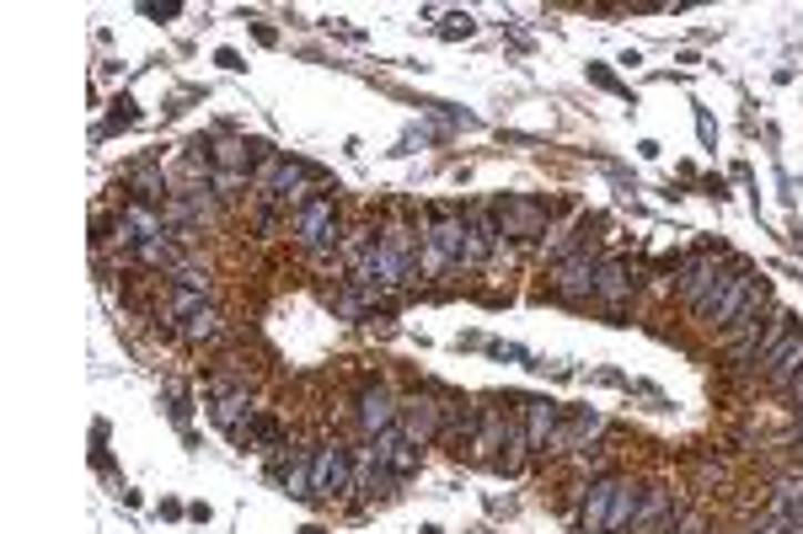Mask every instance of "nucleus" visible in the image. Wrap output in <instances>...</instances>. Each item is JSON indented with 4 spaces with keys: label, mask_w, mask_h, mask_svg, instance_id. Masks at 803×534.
I'll list each match as a JSON object with an SVG mask.
<instances>
[{
    "label": "nucleus",
    "mask_w": 803,
    "mask_h": 534,
    "mask_svg": "<svg viewBox=\"0 0 803 534\" xmlns=\"http://www.w3.org/2000/svg\"><path fill=\"white\" fill-rule=\"evenodd\" d=\"M289 236H295V246L306 251L311 263H333V251L343 246L338 198H316V204L295 208V219H289Z\"/></svg>",
    "instance_id": "1"
},
{
    "label": "nucleus",
    "mask_w": 803,
    "mask_h": 534,
    "mask_svg": "<svg viewBox=\"0 0 803 534\" xmlns=\"http://www.w3.org/2000/svg\"><path fill=\"white\" fill-rule=\"evenodd\" d=\"M734 257L729 251H697L685 273H680V299L697 310V316H708V305L723 295V284H729V273H734Z\"/></svg>",
    "instance_id": "2"
},
{
    "label": "nucleus",
    "mask_w": 803,
    "mask_h": 534,
    "mask_svg": "<svg viewBox=\"0 0 803 534\" xmlns=\"http://www.w3.org/2000/svg\"><path fill=\"white\" fill-rule=\"evenodd\" d=\"M450 412H456V401H450L445 390H413V396H402L397 428H402V433H407V439H413L418 449H424V444H434V439L445 433Z\"/></svg>",
    "instance_id": "3"
},
{
    "label": "nucleus",
    "mask_w": 803,
    "mask_h": 534,
    "mask_svg": "<svg viewBox=\"0 0 803 534\" xmlns=\"http://www.w3.org/2000/svg\"><path fill=\"white\" fill-rule=\"evenodd\" d=\"M600 263H606L600 246H579V251H568L562 263H552L547 289H552L562 305H589V299H594V273H600Z\"/></svg>",
    "instance_id": "4"
},
{
    "label": "nucleus",
    "mask_w": 803,
    "mask_h": 534,
    "mask_svg": "<svg viewBox=\"0 0 803 534\" xmlns=\"http://www.w3.org/2000/svg\"><path fill=\"white\" fill-rule=\"evenodd\" d=\"M397 417H402V396L386 386V380L359 386V396H354V422H359L365 439H380L386 428H397Z\"/></svg>",
    "instance_id": "5"
},
{
    "label": "nucleus",
    "mask_w": 803,
    "mask_h": 534,
    "mask_svg": "<svg viewBox=\"0 0 803 534\" xmlns=\"http://www.w3.org/2000/svg\"><path fill=\"white\" fill-rule=\"evenodd\" d=\"M354 486V460H348V449L338 439H327V444H316L311 454V497H338Z\"/></svg>",
    "instance_id": "6"
},
{
    "label": "nucleus",
    "mask_w": 803,
    "mask_h": 534,
    "mask_svg": "<svg viewBox=\"0 0 803 534\" xmlns=\"http://www.w3.org/2000/svg\"><path fill=\"white\" fill-rule=\"evenodd\" d=\"M498 230L515 240H547L552 208L536 204V198H504V204H498Z\"/></svg>",
    "instance_id": "7"
},
{
    "label": "nucleus",
    "mask_w": 803,
    "mask_h": 534,
    "mask_svg": "<svg viewBox=\"0 0 803 534\" xmlns=\"http://www.w3.org/2000/svg\"><path fill=\"white\" fill-rule=\"evenodd\" d=\"M685 518L675 503V486H664V481H653L643 486V503H638V518H632V530L627 534H670Z\"/></svg>",
    "instance_id": "8"
},
{
    "label": "nucleus",
    "mask_w": 803,
    "mask_h": 534,
    "mask_svg": "<svg viewBox=\"0 0 803 534\" xmlns=\"http://www.w3.org/2000/svg\"><path fill=\"white\" fill-rule=\"evenodd\" d=\"M755 284H761V278L750 273V263H740L734 273H729L723 295L708 305V316H702V321H708V327H718V331H729V327H734V321L744 316V305H750V295H755Z\"/></svg>",
    "instance_id": "9"
},
{
    "label": "nucleus",
    "mask_w": 803,
    "mask_h": 534,
    "mask_svg": "<svg viewBox=\"0 0 803 534\" xmlns=\"http://www.w3.org/2000/svg\"><path fill=\"white\" fill-rule=\"evenodd\" d=\"M617 486H621V475H600V481L579 486L573 524H579L585 534H600V530H606V518H611V503H617Z\"/></svg>",
    "instance_id": "10"
},
{
    "label": "nucleus",
    "mask_w": 803,
    "mask_h": 534,
    "mask_svg": "<svg viewBox=\"0 0 803 534\" xmlns=\"http://www.w3.org/2000/svg\"><path fill=\"white\" fill-rule=\"evenodd\" d=\"M210 422H215V428H225L236 444H247L252 422H257V407H252L247 390L236 386V390H225V396H215V401H210Z\"/></svg>",
    "instance_id": "11"
},
{
    "label": "nucleus",
    "mask_w": 803,
    "mask_h": 534,
    "mask_svg": "<svg viewBox=\"0 0 803 534\" xmlns=\"http://www.w3.org/2000/svg\"><path fill=\"white\" fill-rule=\"evenodd\" d=\"M638 289V278H632V263H621V257H606L600 273H594V305H606L611 316L627 310V299Z\"/></svg>",
    "instance_id": "12"
},
{
    "label": "nucleus",
    "mask_w": 803,
    "mask_h": 534,
    "mask_svg": "<svg viewBox=\"0 0 803 534\" xmlns=\"http://www.w3.org/2000/svg\"><path fill=\"white\" fill-rule=\"evenodd\" d=\"M370 449H375V465H380V471H392L397 481L418 471V454H424V449L402 433V428H386L380 439H370Z\"/></svg>",
    "instance_id": "13"
},
{
    "label": "nucleus",
    "mask_w": 803,
    "mask_h": 534,
    "mask_svg": "<svg viewBox=\"0 0 803 534\" xmlns=\"http://www.w3.org/2000/svg\"><path fill=\"white\" fill-rule=\"evenodd\" d=\"M606 433V417L589 412V407H579L573 417H562V428L552 433V454H579V449H589V439H600Z\"/></svg>",
    "instance_id": "14"
},
{
    "label": "nucleus",
    "mask_w": 803,
    "mask_h": 534,
    "mask_svg": "<svg viewBox=\"0 0 803 534\" xmlns=\"http://www.w3.org/2000/svg\"><path fill=\"white\" fill-rule=\"evenodd\" d=\"M504 439H509V417L498 412V407H482V422H477V433H471V460H477V465H494Z\"/></svg>",
    "instance_id": "15"
},
{
    "label": "nucleus",
    "mask_w": 803,
    "mask_h": 534,
    "mask_svg": "<svg viewBox=\"0 0 803 534\" xmlns=\"http://www.w3.org/2000/svg\"><path fill=\"white\" fill-rule=\"evenodd\" d=\"M119 219H124L129 230L140 236V246H145V240L172 236V230H166V214H161L155 204H145V198H124V204H119Z\"/></svg>",
    "instance_id": "16"
},
{
    "label": "nucleus",
    "mask_w": 803,
    "mask_h": 534,
    "mask_svg": "<svg viewBox=\"0 0 803 534\" xmlns=\"http://www.w3.org/2000/svg\"><path fill=\"white\" fill-rule=\"evenodd\" d=\"M803 374V331H793L782 348H776V358L766 363V386L772 390H793Z\"/></svg>",
    "instance_id": "17"
},
{
    "label": "nucleus",
    "mask_w": 803,
    "mask_h": 534,
    "mask_svg": "<svg viewBox=\"0 0 803 534\" xmlns=\"http://www.w3.org/2000/svg\"><path fill=\"white\" fill-rule=\"evenodd\" d=\"M515 412L526 417L530 449H547V444H552V433L562 428V407H552V401H520Z\"/></svg>",
    "instance_id": "18"
},
{
    "label": "nucleus",
    "mask_w": 803,
    "mask_h": 534,
    "mask_svg": "<svg viewBox=\"0 0 803 534\" xmlns=\"http://www.w3.org/2000/svg\"><path fill=\"white\" fill-rule=\"evenodd\" d=\"M311 454L316 449H289L284 460H274V481L289 497H311Z\"/></svg>",
    "instance_id": "19"
},
{
    "label": "nucleus",
    "mask_w": 803,
    "mask_h": 534,
    "mask_svg": "<svg viewBox=\"0 0 803 534\" xmlns=\"http://www.w3.org/2000/svg\"><path fill=\"white\" fill-rule=\"evenodd\" d=\"M466 240H471V230H466V219H439L429 236H424V246H434L439 257L450 267H461V257H466Z\"/></svg>",
    "instance_id": "20"
},
{
    "label": "nucleus",
    "mask_w": 803,
    "mask_h": 534,
    "mask_svg": "<svg viewBox=\"0 0 803 534\" xmlns=\"http://www.w3.org/2000/svg\"><path fill=\"white\" fill-rule=\"evenodd\" d=\"M124 177H129V187H134V198H145V204H155V208L172 198V193H166V172H161L155 161H134Z\"/></svg>",
    "instance_id": "21"
},
{
    "label": "nucleus",
    "mask_w": 803,
    "mask_h": 534,
    "mask_svg": "<svg viewBox=\"0 0 803 534\" xmlns=\"http://www.w3.org/2000/svg\"><path fill=\"white\" fill-rule=\"evenodd\" d=\"M793 310H782V305H776L772 316H766V331H761V348H755V369H761V374H766V363H772L776 358V348H782V342H787V337H793Z\"/></svg>",
    "instance_id": "22"
},
{
    "label": "nucleus",
    "mask_w": 803,
    "mask_h": 534,
    "mask_svg": "<svg viewBox=\"0 0 803 534\" xmlns=\"http://www.w3.org/2000/svg\"><path fill=\"white\" fill-rule=\"evenodd\" d=\"M638 503H643V486H638L632 475H621L617 503H611V518H606V534H627V530H632V518H638Z\"/></svg>",
    "instance_id": "23"
},
{
    "label": "nucleus",
    "mask_w": 803,
    "mask_h": 534,
    "mask_svg": "<svg viewBox=\"0 0 803 534\" xmlns=\"http://www.w3.org/2000/svg\"><path fill=\"white\" fill-rule=\"evenodd\" d=\"M177 337H183V342H193V348H210V342H220V337H225V316H220L215 305H204L199 316H187L183 327H177Z\"/></svg>",
    "instance_id": "24"
},
{
    "label": "nucleus",
    "mask_w": 803,
    "mask_h": 534,
    "mask_svg": "<svg viewBox=\"0 0 803 534\" xmlns=\"http://www.w3.org/2000/svg\"><path fill=\"white\" fill-rule=\"evenodd\" d=\"M210 187H215L220 198H236V187H252V172H210Z\"/></svg>",
    "instance_id": "25"
},
{
    "label": "nucleus",
    "mask_w": 803,
    "mask_h": 534,
    "mask_svg": "<svg viewBox=\"0 0 803 534\" xmlns=\"http://www.w3.org/2000/svg\"><path fill=\"white\" fill-rule=\"evenodd\" d=\"M172 284H183V289H199V295H210V267L183 263L177 273H172Z\"/></svg>",
    "instance_id": "26"
},
{
    "label": "nucleus",
    "mask_w": 803,
    "mask_h": 534,
    "mask_svg": "<svg viewBox=\"0 0 803 534\" xmlns=\"http://www.w3.org/2000/svg\"><path fill=\"white\" fill-rule=\"evenodd\" d=\"M466 32H471V17H450L445 22V38H466Z\"/></svg>",
    "instance_id": "27"
},
{
    "label": "nucleus",
    "mask_w": 803,
    "mask_h": 534,
    "mask_svg": "<svg viewBox=\"0 0 803 534\" xmlns=\"http://www.w3.org/2000/svg\"><path fill=\"white\" fill-rule=\"evenodd\" d=\"M787 396H793V407H799V412H803V374H799V386L787 390Z\"/></svg>",
    "instance_id": "28"
},
{
    "label": "nucleus",
    "mask_w": 803,
    "mask_h": 534,
    "mask_svg": "<svg viewBox=\"0 0 803 534\" xmlns=\"http://www.w3.org/2000/svg\"><path fill=\"white\" fill-rule=\"evenodd\" d=\"M793 439H799V444H803V412H799V428H793Z\"/></svg>",
    "instance_id": "29"
}]
</instances>
